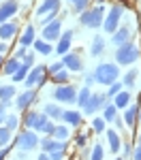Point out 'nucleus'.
<instances>
[{
    "label": "nucleus",
    "instance_id": "f257e3e1",
    "mask_svg": "<svg viewBox=\"0 0 141 160\" xmlns=\"http://www.w3.org/2000/svg\"><path fill=\"white\" fill-rule=\"evenodd\" d=\"M94 83H101V86H111L115 81H120V68L115 62H101L96 68H94Z\"/></svg>",
    "mask_w": 141,
    "mask_h": 160
},
{
    "label": "nucleus",
    "instance_id": "f03ea898",
    "mask_svg": "<svg viewBox=\"0 0 141 160\" xmlns=\"http://www.w3.org/2000/svg\"><path fill=\"white\" fill-rule=\"evenodd\" d=\"M105 13H107V7L105 4L88 7L83 13H79V24L83 26V28H98V26H103Z\"/></svg>",
    "mask_w": 141,
    "mask_h": 160
},
{
    "label": "nucleus",
    "instance_id": "7ed1b4c3",
    "mask_svg": "<svg viewBox=\"0 0 141 160\" xmlns=\"http://www.w3.org/2000/svg\"><path fill=\"white\" fill-rule=\"evenodd\" d=\"M139 56H141V49L130 41V43H126V45H122V47H115V53H113V58H115V64L120 66H130L133 62H137L139 60Z\"/></svg>",
    "mask_w": 141,
    "mask_h": 160
},
{
    "label": "nucleus",
    "instance_id": "20e7f679",
    "mask_svg": "<svg viewBox=\"0 0 141 160\" xmlns=\"http://www.w3.org/2000/svg\"><path fill=\"white\" fill-rule=\"evenodd\" d=\"M122 15H124V4H120V2H113L107 13H105V19H103V30L107 32V34H113L115 30L120 28V19H122Z\"/></svg>",
    "mask_w": 141,
    "mask_h": 160
},
{
    "label": "nucleus",
    "instance_id": "39448f33",
    "mask_svg": "<svg viewBox=\"0 0 141 160\" xmlns=\"http://www.w3.org/2000/svg\"><path fill=\"white\" fill-rule=\"evenodd\" d=\"M38 135L34 132V130H22L19 135L15 137V145L19 148V152H32V149H37L38 148Z\"/></svg>",
    "mask_w": 141,
    "mask_h": 160
},
{
    "label": "nucleus",
    "instance_id": "423d86ee",
    "mask_svg": "<svg viewBox=\"0 0 141 160\" xmlns=\"http://www.w3.org/2000/svg\"><path fill=\"white\" fill-rule=\"evenodd\" d=\"M45 81H47V68H45L43 64H38V66H32V68H30V73H28V77L24 79L26 90H30V88H37V86H43Z\"/></svg>",
    "mask_w": 141,
    "mask_h": 160
},
{
    "label": "nucleus",
    "instance_id": "0eeeda50",
    "mask_svg": "<svg viewBox=\"0 0 141 160\" xmlns=\"http://www.w3.org/2000/svg\"><path fill=\"white\" fill-rule=\"evenodd\" d=\"M51 96L58 100V102L71 105V102H75V98H77V88H75V86H71V83H64V86H56V90L51 92Z\"/></svg>",
    "mask_w": 141,
    "mask_h": 160
},
{
    "label": "nucleus",
    "instance_id": "6e6552de",
    "mask_svg": "<svg viewBox=\"0 0 141 160\" xmlns=\"http://www.w3.org/2000/svg\"><path fill=\"white\" fill-rule=\"evenodd\" d=\"M107 102H109V98H107L105 92H92L90 100L86 102V107H83V113H86V115H94L96 111H103V107H105Z\"/></svg>",
    "mask_w": 141,
    "mask_h": 160
},
{
    "label": "nucleus",
    "instance_id": "1a4fd4ad",
    "mask_svg": "<svg viewBox=\"0 0 141 160\" xmlns=\"http://www.w3.org/2000/svg\"><path fill=\"white\" fill-rule=\"evenodd\" d=\"M133 34H135V28H133L130 24H124V26L120 24V28L111 34V45H115V47L126 45V43L133 41Z\"/></svg>",
    "mask_w": 141,
    "mask_h": 160
},
{
    "label": "nucleus",
    "instance_id": "9d476101",
    "mask_svg": "<svg viewBox=\"0 0 141 160\" xmlns=\"http://www.w3.org/2000/svg\"><path fill=\"white\" fill-rule=\"evenodd\" d=\"M34 100H37V90L30 88V90L19 92V94L15 96V107H17V111H28L30 107H32Z\"/></svg>",
    "mask_w": 141,
    "mask_h": 160
},
{
    "label": "nucleus",
    "instance_id": "9b49d317",
    "mask_svg": "<svg viewBox=\"0 0 141 160\" xmlns=\"http://www.w3.org/2000/svg\"><path fill=\"white\" fill-rule=\"evenodd\" d=\"M62 64H64V68H66L68 73H81V71H83V60H81L77 53H73V51H68V53L62 56Z\"/></svg>",
    "mask_w": 141,
    "mask_h": 160
},
{
    "label": "nucleus",
    "instance_id": "f8f14e48",
    "mask_svg": "<svg viewBox=\"0 0 141 160\" xmlns=\"http://www.w3.org/2000/svg\"><path fill=\"white\" fill-rule=\"evenodd\" d=\"M60 34H62V22H60V19H53L51 24L43 26V41H47V43L58 41Z\"/></svg>",
    "mask_w": 141,
    "mask_h": 160
},
{
    "label": "nucleus",
    "instance_id": "ddd939ff",
    "mask_svg": "<svg viewBox=\"0 0 141 160\" xmlns=\"http://www.w3.org/2000/svg\"><path fill=\"white\" fill-rule=\"evenodd\" d=\"M17 11H19V4L15 0H2L0 2V26L4 22H9V19H13V15Z\"/></svg>",
    "mask_w": 141,
    "mask_h": 160
},
{
    "label": "nucleus",
    "instance_id": "4468645a",
    "mask_svg": "<svg viewBox=\"0 0 141 160\" xmlns=\"http://www.w3.org/2000/svg\"><path fill=\"white\" fill-rule=\"evenodd\" d=\"M73 37H75V32L73 30H64L60 38H58V45H56V53L62 58L64 53H68L71 51V43H73Z\"/></svg>",
    "mask_w": 141,
    "mask_h": 160
},
{
    "label": "nucleus",
    "instance_id": "2eb2a0df",
    "mask_svg": "<svg viewBox=\"0 0 141 160\" xmlns=\"http://www.w3.org/2000/svg\"><path fill=\"white\" fill-rule=\"evenodd\" d=\"M38 148L43 149L45 154H51V152H66V143L64 141H56L51 137H45L38 141Z\"/></svg>",
    "mask_w": 141,
    "mask_h": 160
},
{
    "label": "nucleus",
    "instance_id": "dca6fc26",
    "mask_svg": "<svg viewBox=\"0 0 141 160\" xmlns=\"http://www.w3.org/2000/svg\"><path fill=\"white\" fill-rule=\"evenodd\" d=\"M49 13H60V0H41V4L37 7V17H45Z\"/></svg>",
    "mask_w": 141,
    "mask_h": 160
},
{
    "label": "nucleus",
    "instance_id": "f3484780",
    "mask_svg": "<svg viewBox=\"0 0 141 160\" xmlns=\"http://www.w3.org/2000/svg\"><path fill=\"white\" fill-rule=\"evenodd\" d=\"M137 115H139V105H135V102H130L126 109H124V115H122V122L126 128H135L137 126Z\"/></svg>",
    "mask_w": 141,
    "mask_h": 160
},
{
    "label": "nucleus",
    "instance_id": "a211bd4d",
    "mask_svg": "<svg viewBox=\"0 0 141 160\" xmlns=\"http://www.w3.org/2000/svg\"><path fill=\"white\" fill-rule=\"evenodd\" d=\"M17 30H19V24H17L15 19L4 22V24L0 26V41H11V38L17 34Z\"/></svg>",
    "mask_w": 141,
    "mask_h": 160
},
{
    "label": "nucleus",
    "instance_id": "6ab92c4d",
    "mask_svg": "<svg viewBox=\"0 0 141 160\" xmlns=\"http://www.w3.org/2000/svg\"><path fill=\"white\" fill-rule=\"evenodd\" d=\"M105 135H107V143H109L111 152L118 154V152L122 149V137H120V132H118L115 128H107V130H105Z\"/></svg>",
    "mask_w": 141,
    "mask_h": 160
},
{
    "label": "nucleus",
    "instance_id": "aec40b11",
    "mask_svg": "<svg viewBox=\"0 0 141 160\" xmlns=\"http://www.w3.org/2000/svg\"><path fill=\"white\" fill-rule=\"evenodd\" d=\"M60 120H62L64 124H68V126H81V122H83L81 113H79L77 109H66V111H62Z\"/></svg>",
    "mask_w": 141,
    "mask_h": 160
},
{
    "label": "nucleus",
    "instance_id": "412c9836",
    "mask_svg": "<svg viewBox=\"0 0 141 160\" xmlns=\"http://www.w3.org/2000/svg\"><path fill=\"white\" fill-rule=\"evenodd\" d=\"M34 41H37V28H34L32 24H28V26H26V30H24V34L19 37V43H22V47L28 49Z\"/></svg>",
    "mask_w": 141,
    "mask_h": 160
},
{
    "label": "nucleus",
    "instance_id": "4be33fe9",
    "mask_svg": "<svg viewBox=\"0 0 141 160\" xmlns=\"http://www.w3.org/2000/svg\"><path fill=\"white\" fill-rule=\"evenodd\" d=\"M105 47H107V41H105L101 34H96V37L92 38V43H90V53H92L94 58H98V56H103Z\"/></svg>",
    "mask_w": 141,
    "mask_h": 160
},
{
    "label": "nucleus",
    "instance_id": "5701e85b",
    "mask_svg": "<svg viewBox=\"0 0 141 160\" xmlns=\"http://www.w3.org/2000/svg\"><path fill=\"white\" fill-rule=\"evenodd\" d=\"M111 102H113V107H115V109H126L128 105L133 102V100H130V92H126V90L118 92L113 98H111Z\"/></svg>",
    "mask_w": 141,
    "mask_h": 160
},
{
    "label": "nucleus",
    "instance_id": "b1692460",
    "mask_svg": "<svg viewBox=\"0 0 141 160\" xmlns=\"http://www.w3.org/2000/svg\"><path fill=\"white\" fill-rule=\"evenodd\" d=\"M17 96V90H15V86H0V102L2 105H11V100Z\"/></svg>",
    "mask_w": 141,
    "mask_h": 160
},
{
    "label": "nucleus",
    "instance_id": "393cba45",
    "mask_svg": "<svg viewBox=\"0 0 141 160\" xmlns=\"http://www.w3.org/2000/svg\"><path fill=\"white\" fill-rule=\"evenodd\" d=\"M22 66V60H17V58H9V60H4L2 62V73L4 75H15L17 73V68Z\"/></svg>",
    "mask_w": 141,
    "mask_h": 160
},
{
    "label": "nucleus",
    "instance_id": "a878e982",
    "mask_svg": "<svg viewBox=\"0 0 141 160\" xmlns=\"http://www.w3.org/2000/svg\"><path fill=\"white\" fill-rule=\"evenodd\" d=\"M43 113H45L49 120H60L62 109H60V105H56V102H47V105H43Z\"/></svg>",
    "mask_w": 141,
    "mask_h": 160
},
{
    "label": "nucleus",
    "instance_id": "bb28decb",
    "mask_svg": "<svg viewBox=\"0 0 141 160\" xmlns=\"http://www.w3.org/2000/svg\"><path fill=\"white\" fill-rule=\"evenodd\" d=\"M90 96H92V90H90L88 86H83L81 90H77V98H75V105L79 107V109H83V107H86V102L90 100Z\"/></svg>",
    "mask_w": 141,
    "mask_h": 160
},
{
    "label": "nucleus",
    "instance_id": "cd10ccee",
    "mask_svg": "<svg viewBox=\"0 0 141 160\" xmlns=\"http://www.w3.org/2000/svg\"><path fill=\"white\" fill-rule=\"evenodd\" d=\"M115 118H118V109L113 107V102L109 100V102H107V105L103 107V120H105L107 124H113Z\"/></svg>",
    "mask_w": 141,
    "mask_h": 160
},
{
    "label": "nucleus",
    "instance_id": "c85d7f7f",
    "mask_svg": "<svg viewBox=\"0 0 141 160\" xmlns=\"http://www.w3.org/2000/svg\"><path fill=\"white\" fill-rule=\"evenodd\" d=\"M32 47H34V51L37 53H41V56H49L51 51H53V47H51V43H47V41H34L32 43Z\"/></svg>",
    "mask_w": 141,
    "mask_h": 160
},
{
    "label": "nucleus",
    "instance_id": "c756f323",
    "mask_svg": "<svg viewBox=\"0 0 141 160\" xmlns=\"http://www.w3.org/2000/svg\"><path fill=\"white\" fill-rule=\"evenodd\" d=\"M37 115H38V111H34V109L24 111V126H26V130H32V126H34V122H37Z\"/></svg>",
    "mask_w": 141,
    "mask_h": 160
},
{
    "label": "nucleus",
    "instance_id": "7c9ffc66",
    "mask_svg": "<svg viewBox=\"0 0 141 160\" xmlns=\"http://www.w3.org/2000/svg\"><path fill=\"white\" fill-rule=\"evenodd\" d=\"M47 122H49V118H47L43 111H38L37 122H34V126H32V130H34V132H43V130H45V126H47Z\"/></svg>",
    "mask_w": 141,
    "mask_h": 160
},
{
    "label": "nucleus",
    "instance_id": "2f4dec72",
    "mask_svg": "<svg viewBox=\"0 0 141 160\" xmlns=\"http://www.w3.org/2000/svg\"><path fill=\"white\" fill-rule=\"evenodd\" d=\"M68 135H71L68 126H56V128H53L51 139H56V141H66V139H68Z\"/></svg>",
    "mask_w": 141,
    "mask_h": 160
},
{
    "label": "nucleus",
    "instance_id": "473e14b6",
    "mask_svg": "<svg viewBox=\"0 0 141 160\" xmlns=\"http://www.w3.org/2000/svg\"><path fill=\"white\" fill-rule=\"evenodd\" d=\"M137 71H135V68H130V71H128V73H124L122 75V86L124 88H133L135 86V81H137Z\"/></svg>",
    "mask_w": 141,
    "mask_h": 160
},
{
    "label": "nucleus",
    "instance_id": "72a5a7b5",
    "mask_svg": "<svg viewBox=\"0 0 141 160\" xmlns=\"http://www.w3.org/2000/svg\"><path fill=\"white\" fill-rule=\"evenodd\" d=\"M68 79H71V73L64 68V71H60V73L51 75V81L56 83V86H64V83H68Z\"/></svg>",
    "mask_w": 141,
    "mask_h": 160
},
{
    "label": "nucleus",
    "instance_id": "f704fd0d",
    "mask_svg": "<svg viewBox=\"0 0 141 160\" xmlns=\"http://www.w3.org/2000/svg\"><path fill=\"white\" fill-rule=\"evenodd\" d=\"M17 124H19V118H17L15 113H7V118H4V124H2V126L9 128V130L13 132V130L17 128Z\"/></svg>",
    "mask_w": 141,
    "mask_h": 160
},
{
    "label": "nucleus",
    "instance_id": "c9c22d12",
    "mask_svg": "<svg viewBox=\"0 0 141 160\" xmlns=\"http://www.w3.org/2000/svg\"><path fill=\"white\" fill-rule=\"evenodd\" d=\"M92 130H94L96 135H103V132L107 130V122H105L103 118H94V120H92Z\"/></svg>",
    "mask_w": 141,
    "mask_h": 160
},
{
    "label": "nucleus",
    "instance_id": "e433bc0d",
    "mask_svg": "<svg viewBox=\"0 0 141 160\" xmlns=\"http://www.w3.org/2000/svg\"><path fill=\"white\" fill-rule=\"evenodd\" d=\"M28 73H30V68H28V66H26V64H22V66H19V68H17V73L13 75L11 79H13V81H15V83H19V81H24L26 77H28Z\"/></svg>",
    "mask_w": 141,
    "mask_h": 160
},
{
    "label": "nucleus",
    "instance_id": "4c0bfd02",
    "mask_svg": "<svg viewBox=\"0 0 141 160\" xmlns=\"http://www.w3.org/2000/svg\"><path fill=\"white\" fill-rule=\"evenodd\" d=\"M103 158H105V148L101 143H96L92 148V152H90V160H103Z\"/></svg>",
    "mask_w": 141,
    "mask_h": 160
},
{
    "label": "nucleus",
    "instance_id": "58836bf2",
    "mask_svg": "<svg viewBox=\"0 0 141 160\" xmlns=\"http://www.w3.org/2000/svg\"><path fill=\"white\" fill-rule=\"evenodd\" d=\"M9 143H11V130L0 126V148H7Z\"/></svg>",
    "mask_w": 141,
    "mask_h": 160
},
{
    "label": "nucleus",
    "instance_id": "ea45409f",
    "mask_svg": "<svg viewBox=\"0 0 141 160\" xmlns=\"http://www.w3.org/2000/svg\"><path fill=\"white\" fill-rule=\"evenodd\" d=\"M122 90H124V86H122V81H115V83H111V86L107 88V92H105V94H107V98L111 100L115 96V94H118V92H122Z\"/></svg>",
    "mask_w": 141,
    "mask_h": 160
},
{
    "label": "nucleus",
    "instance_id": "a19ab883",
    "mask_svg": "<svg viewBox=\"0 0 141 160\" xmlns=\"http://www.w3.org/2000/svg\"><path fill=\"white\" fill-rule=\"evenodd\" d=\"M88 4H90V0H79V2H75V4H73V13H77V15L83 13L88 9Z\"/></svg>",
    "mask_w": 141,
    "mask_h": 160
},
{
    "label": "nucleus",
    "instance_id": "79ce46f5",
    "mask_svg": "<svg viewBox=\"0 0 141 160\" xmlns=\"http://www.w3.org/2000/svg\"><path fill=\"white\" fill-rule=\"evenodd\" d=\"M60 71H64L62 60H58V62H53V64H49V66H47V73H49V75H56V73H60Z\"/></svg>",
    "mask_w": 141,
    "mask_h": 160
},
{
    "label": "nucleus",
    "instance_id": "37998d69",
    "mask_svg": "<svg viewBox=\"0 0 141 160\" xmlns=\"http://www.w3.org/2000/svg\"><path fill=\"white\" fill-rule=\"evenodd\" d=\"M22 64H26L28 68H32L34 66V53H26L24 58H22Z\"/></svg>",
    "mask_w": 141,
    "mask_h": 160
},
{
    "label": "nucleus",
    "instance_id": "c03bdc74",
    "mask_svg": "<svg viewBox=\"0 0 141 160\" xmlns=\"http://www.w3.org/2000/svg\"><path fill=\"white\" fill-rule=\"evenodd\" d=\"M53 19H58V13H49V15L41 17V26H47V24H51Z\"/></svg>",
    "mask_w": 141,
    "mask_h": 160
},
{
    "label": "nucleus",
    "instance_id": "a18cd8bd",
    "mask_svg": "<svg viewBox=\"0 0 141 160\" xmlns=\"http://www.w3.org/2000/svg\"><path fill=\"white\" fill-rule=\"evenodd\" d=\"M86 141H88V135H77V139H75V145L77 148H86Z\"/></svg>",
    "mask_w": 141,
    "mask_h": 160
},
{
    "label": "nucleus",
    "instance_id": "49530a36",
    "mask_svg": "<svg viewBox=\"0 0 141 160\" xmlns=\"http://www.w3.org/2000/svg\"><path fill=\"white\" fill-rule=\"evenodd\" d=\"M53 128H56V124L49 120V122H47V126H45V130H43V135H45V137H51V135H53Z\"/></svg>",
    "mask_w": 141,
    "mask_h": 160
},
{
    "label": "nucleus",
    "instance_id": "de8ad7c7",
    "mask_svg": "<svg viewBox=\"0 0 141 160\" xmlns=\"http://www.w3.org/2000/svg\"><path fill=\"white\" fill-rule=\"evenodd\" d=\"M4 118H7V105L0 102V126L4 124Z\"/></svg>",
    "mask_w": 141,
    "mask_h": 160
},
{
    "label": "nucleus",
    "instance_id": "09e8293b",
    "mask_svg": "<svg viewBox=\"0 0 141 160\" xmlns=\"http://www.w3.org/2000/svg\"><path fill=\"white\" fill-rule=\"evenodd\" d=\"M49 160H64V152H51Z\"/></svg>",
    "mask_w": 141,
    "mask_h": 160
},
{
    "label": "nucleus",
    "instance_id": "8fccbe9b",
    "mask_svg": "<svg viewBox=\"0 0 141 160\" xmlns=\"http://www.w3.org/2000/svg\"><path fill=\"white\" fill-rule=\"evenodd\" d=\"M113 124H115V130H118V132L126 128V126H124V122H122V118H115V120H113Z\"/></svg>",
    "mask_w": 141,
    "mask_h": 160
},
{
    "label": "nucleus",
    "instance_id": "3c124183",
    "mask_svg": "<svg viewBox=\"0 0 141 160\" xmlns=\"http://www.w3.org/2000/svg\"><path fill=\"white\" fill-rule=\"evenodd\" d=\"M9 152H11V145H7V148H0V160H7Z\"/></svg>",
    "mask_w": 141,
    "mask_h": 160
},
{
    "label": "nucleus",
    "instance_id": "603ef678",
    "mask_svg": "<svg viewBox=\"0 0 141 160\" xmlns=\"http://www.w3.org/2000/svg\"><path fill=\"white\" fill-rule=\"evenodd\" d=\"M122 152H124V156H122V158H126V156H130V154H133V148H130L128 143H122Z\"/></svg>",
    "mask_w": 141,
    "mask_h": 160
},
{
    "label": "nucleus",
    "instance_id": "864d4df0",
    "mask_svg": "<svg viewBox=\"0 0 141 160\" xmlns=\"http://www.w3.org/2000/svg\"><path fill=\"white\" fill-rule=\"evenodd\" d=\"M26 53H28V49H26V47H19V49L15 51V56H13V58H17V60H19V58H24Z\"/></svg>",
    "mask_w": 141,
    "mask_h": 160
},
{
    "label": "nucleus",
    "instance_id": "5fc2aeb1",
    "mask_svg": "<svg viewBox=\"0 0 141 160\" xmlns=\"http://www.w3.org/2000/svg\"><path fill=\"white\" fill-rule=\"evenodd\" d=\"M83 81H86V86H92V83H94V77H92V73H90V75H83Z\"/></svg>",
    "mask_w": 141,
    "mask_h": 160
},
{
    "label": "nucleus",
    "instance_id": "6e6d98bb",
    "mask_svg": "<svg viewBox=\"0 0 141 160\" xmlns=\"http://www.w3.org/2000/svg\"><path fill=\"white\" fill-rule=\"evenodd\" d=\"M4 51H7V43H4V41H0V53H4Z\"/></svg>",
    "mask_w": 141,
    "mask_h": 160
},
{
    "label": "nucleus",
    "instance_id": "4d7b16f0",
    "mask_svg": "<svg viewBox=\"0 0 141 160\" xmlns=\"http://www.w3.org/2000/svg\"><path fill=\"white\" fill-rule=\"evenodd\" d=\"M37 160H49V154H45V152H43V154H41Z\"/></svg>",
    "mask_w": 141,
    "mask_h": 160
},
{
    "label": "nucleus",
    "instance_id": "13d9d810",
    "mask_svg": "<svg viewBox=\"0 0 141 160\" xmlns=\"http://www.w3.org/2000/svg\"><path fill=\"white\" fill-rule=\"evenodd\" d=\"M137 124H141V107H139V115H137Z\"/></svg>",
    "mask_w": 141,
    "mask_h": 160
},
{
    "label": "nucleus",
    "instance_id": "bf43d9fd",
    "mask_svg": "<svg viewBox=\"0 0 141 160\" xmlns=\"http://www.w3.org/2000/svg\"><path fill=\"white\" fill-rule=\"evenodd\" d=\"M113 160H126V158H122V156H118V158H113Z\"/></svg>",
    "mask_w": 141,
    "mask_h": 160
},
{
    "label": "nucleus",
    "instance_id": "052dcab7",
    "mask_svg": "<svg viewBox=\"0 0 141 160\" xmlns=\"http://www.w3.org/2000/svg\"><path fill=\"white\" fill-rule=\"evenodd\" d=\"M68 2H73V4H75V2H79V0H68Z\"/></svg>",
    "mask_w": 141,
    "mask_h": 160
},
{
    "label": "nucleus",
    "instance_id": "680f3d73",
    "mask_svg": "<svg viewBox=\"0 0 141 160\" xmlns=\"http://www.w3.org/2000/svg\"><path fill=\"white\" fill-rule=\"evenodd\" d=\"M2 62H4V60H2V53H0V64H2Z\"/></svg>",
    "mask_w": 141,
    "mask_h": 160
},
{
    "label": "nucleus",
    "instance_id": "e2e57ef3",
    "mask_svg": "<svg viewBox=\"0 0 141 160\" xmlns=\"http://www.w3.org/2000/svg\"><path fill=\"white\" fill-rule=\"evenodd\" d=\"M139 102H141V96H139Z\"/></svg>",
    "mask_w": 141,
    "mask_h": 160
}]
</instances>
